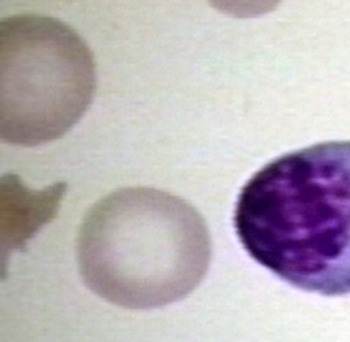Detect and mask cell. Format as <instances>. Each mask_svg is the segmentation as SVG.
<instances>
[{
    "mask_svg": "<svg viewBox=\"0 0 350 342\" xmlns=\"http://www.w3.org/2000/svg\"><path fill=\"white\" fill-rule=\"evenodd\" d=\"M234 225L247 253L293 287L350 293V141L278 157L240 191Z\"/></svg>",
    "mask_w": 350,
    "mask_h": 342,
    "instance_id": "obj_1",
    "label": "cell"
},
{
    "mask_svg": "<svg viewBox=\"0 0 350 342\" xmlns=\"http://www.w3.org/2000/svg\"><path fill=\"white\" fill-rule=\"evenodd\" d=\"M77 257L92 293L122 308L152 310L200 286L211 261V237L205 219L184 199L128 187L87 212Z\"/></svg>",
    "mask_w": 350,
    "mask_h": 342,
    "instance_id": "obj_2",
    "label": "cell"
},
{
    "mask_svg": "<svg viewBox=\"0 0 350 342\" xmlns=\"http://www.w3.org/2000/svg\"><path fill=\"white\" fill-rule=\"evenodd\" d=\"M0 136L20 147L61 138L88 110L96 90L92 51L53 17L0 23Z\"/></svg>",
    "mask_w": 350,
    "mask_h": 342,
    "instance_id": "obj_3",
    "label": "cell"
}]
</instances>
